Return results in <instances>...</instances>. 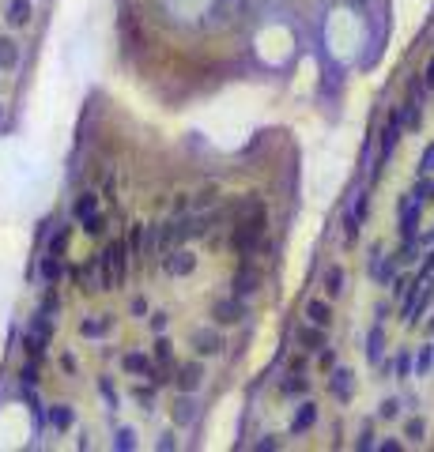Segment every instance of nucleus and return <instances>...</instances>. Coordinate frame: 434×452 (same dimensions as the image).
Wrapping results in <instances>:
<instances>
[{"instance_id":"obj_18","label":"nucleus","mask_w":434,"mask_h":452,"mask_svg":"<svg viewBox=\"0 0 434 452\" xmlns=\"http://www.w3.org/2000/svg\"><path fill=\"white\" fill-rule=\"evenodd\" d=\"M8 23H12V26H27V23H31V0H12V4H8Z\"/></svg>"},{"instance_id":"obj_17","label":"nucleus","mask_w":434,"mask_h":452,"mask_svg":"<svg viewBox=\"0 0 434 452\" xmlns=\"http://www.w3.org/2000/svg\"><path fill=\"white\" fill-rule=\"evenodd\" d=\"M95 211H98V196H95V192H80L76 204H72V215H76V219H91Z\"/></svg>"},{"instance_id":"obj_40","label":"nucleus","mask_w":434,"mask_h":452,"mask_svg":"<svg viewBox=\"0 0 434 452\" xmlns=\"http://www.w3.org/2000/svg\"><path fill=\"white\" fill-rule=\"evenodd\" d=\"M393 366H396V373H401V377H408V373H412V358H408V354H396V362H393Z\"/></svg>"},{"instance_id":"obj_5","label":"nucleus","mask_w":434,"mask_h":452,"mask_svg":"<svg viewBox=\"0 0 434 452\" xmlns=\"http://www.w3.org/2000/svg\"><path fill=\"white\" fill-rule=\"evenodd\" d=\"M193 267H197V256H193L189 249H174V253L163 256V272L166 275H189Z\"/></svg>"},{"instance_id":"obj_21","label":"nucleus","mask_w":434,"mask_h":452,"mask_svg":"<svg viewBox=\"0 0 434 452\" xmlns=\"http://www.w3.org/2000/svg\"><path fill=\"white\" fill-rule=\"evenodd\" d=\"M38 272H42V279H45V283H53V287H57V279H61V256H57V253L42 256Z\"/></svg>"},{"instance_id":"obj_26","label":"nucleus","mask_w":434,"mask_h":452,"mask_svg":"<svg viewBox=\"0 0 434 452\" xmlns=\"http://www.w3.org/2000/svg\"><path fill=\"white\" fill-rule=\"evenodd\" d=\"M404 437H408V441H423V437H427V422H423V419H408V422H404Z\"/></svg>"},{"instance_id":"obj_49","label":"nucleus","mask_w":434,"mask_h":452,"mask_svg":"<svg viewBox=\"0 0 434 452\" xmlns=\"http://www.w3.org/2000/svg\"><path fill=\"white\" fill-rule=\"evenodd\" d=\"M23 381L34 384V381H38V370H34V366H27V370H23Z\"/></svg>"},{"instance_id":"obj_37","label":"nucleus","mask_w":434,"mask_h":452,"mask_svg":"<svg viewBox=\"0 0 434 452\" xmlns=\"http://www.w3.org/2000/svg\"><path fill=\"white\" fill-rule=\"evenodd\" d=\"M133 445H136V441H133V430H117V449H121V452H128Z\"/></svg>"},{"instance_id":"obj_22","label":"nucleus","mask_w":434,"mask_h":452,"mask_svg":"<svg viewBox=\"0 0 434 452\" xmlns=\"http://www.w3.org/2000/svg\"><path fill=\"white\" fill-rule=\"evenodd\" d=\"M382 343H385V332H382V325H374L371 336H366V358L371 362H382Z\"/></svg>"},{"instance_id":"obj_14","label":"nucleus","mask_w":434,"mask_h":452,"mask_svg":"<svg viewBox=\"0 0 434 452\" xmlns=\"http://www.w3.org/2000/svg\"><path fill=\"white\" fill-rule=\"evenodd\" d=\"M299 343L306 347V350H321V347H325V328L302 325V328H299Z\"/></svg>"},{"instance_id":"obj_29","label":"nucleus","mask_w":434,"mask_h":452,"mask_svg":"<svg viewBox=\"0 0 434 452\" xmlns=\"http://www.w3.org/2000/svg\"><path fill=\"white\" fill-rule=\"evenodd\" d=\"M50 422H53V430H68L72 426V407H53Z\"/></svg>"},{"instance_id":"obj_2","label":"nucleus","mask_w":434,"mask_h":452,"mask_svg":"<svg viewBox=\"0 0 434 452\" xmlns=\"http://www.w3.org/2000/svg\"><path fill=\"white\" fill-rule=\"evenodd\" d=\"M401 128H404V114H401V109H393L389 125H385V132H382V155H377V166H374V181H377V173H382V166L389 162L393 147H396V140H401Z\"/></svg>"},{"instance_id":"obj_51","label":"nucleus","mask_w":434,"mask_h":452,"mask_svg":"<svg viewBox=\"0 0 434 452\" xmlns=\"http://www.w3.org/2000/svg\"><path fill=\"white\" fill-rule=\"evenodd\" d=\"M61 366H64L68 373H76V358H72V354H64V358H61Z\"/></svg>"},{"instance_id":"obj_15","label":"nucleus","mask_w":434,"mask_h":452,"mask_svg":"<svg viewBox=\"0 0 434 452\" xmlns=\"http://www.w3.org/2000/svg\"><path fill=\"white\" fill-rule=\"evenodd\" d=\"M371 275H374V279L377 283H393L396 279V264L393 260H382V256H371Z\"/></svg>"},{"instance_id":"obj_27","label":"nucleus","mask_w":434,"mask_h":452,"mask_svg":"<svg viewBox=\"0 0 434 452\" xmlns=\"http://www.w3.org/2000/svg\"><path fill=\"white\" fill-rule=\"evenodd\" d=\"M431 366H434V347H423L419 354H415V373L427 377V373H431Z\"/></svg>"},{"instance_id":"obj_1","label":"nucleus","mask_w":434,"mask_h":452,"mask_svg":"<svg viewBox=\"0 0 434 452\" xmlns=\"http://www.w3.org/2000/svg\"><path fill=\"white\" fill-rule=\"evenodd\" d=\"M261 237H264V226H253V223H238L230 230V249L238 256H253L261 249Z\"/></svg>"},{"instance_id":"obj_30","label":"nucleus","mask_w":434,"mask_h":452,"mask_svg":"<svg viewBox=\"0 0 434 452\" xmlns=\"http://www.w3.org/2000/svg\"><path fill=\"white\" fill-rule=\"evenodd\" d=\"M306 389H310V381H306V377H302V373H291L287 381H283V392H291V396H294V392L302 396Z\"/></svg>"},{"instance_id":"obj_43","label":"nucleus","mask_w":434,"mask_h":452,"mask_svg":"<svg viewBox=\"0 0 434 452\" xmlns=\"http://www.w3.org/2000/svg\"><path fill=\"white\" fill-rule=\"evenodd\" d=\"M128 309H133V317H147V298H133Z\"/></svg>"},{"instance_id":"obj_11","label":"nucleus","mask_w":434,"mask_h":452,"mask_svg":"<svg viewBox=\"0 0 434 452\" xmlns=\"http://www.w3.org/2000/svg\"><path fill=\"white\" fill-rule=\"evenodd\" d=\"M211 317H216L219 325H234V320L242 317V302H234V298H219V302H216V309H211Z\"/></svg>"},{"instance_id":"obj_38","label":"nucleus","mask_w":434,"mask_h":452,"mask_svg":"<svg viewBox=\"0 0 434 452\" xmlns=\"http://www.w3.org/2000/svg\"><path fill=\"white\" fill-rule=\"evenodd\" d=\"M377 414H382V419H396V414H401V403H396V400H385Z\"/></svg>"},{"instance_id":"obj_31","label":"nucleus","mask_w":434,"mask_h":452,"mask_svg":"<svg viewBox=\"0 0 434 452\" xmlns=\"http://www.w3.org/2000/svg\"><path fill=\"white\" fill-rule=\"evenodd\" d=\"M106 328H110V317H106V320H83V325H80V332H83V336H91V339L103 336Z\"/></svg>"},{"instance_id":"obj_7","label":"nucleus","mask_w":434,"mask_h":452,"mask_svg":"<svg viewBox=\"0 0 434 452\" xmlns=\"http://www.w3.org/2000/svg\"><path fill=\"white\" fill-rule=\"evenodd\" d=\"M106 260H110V267L117 272V283H125V272H128V245L121 242V237H114V242L106 245Z\"/></svg>"},{"instance_id":"obj_9","label":"nucleus","mask_w":434,"mask_h":452,"mask_svg":"<svg viewBox=\"0 0 434 452\" xmlns=\"http://www.w3.org/2000/svg\"><path fill=\"white\" fill-rule=\"evenodd\" d=\"M257 283H261L257 267L242 264V267H238V275H234V294H238V298H246V294H253V290H257Z\"/></svg>"},{"instance_id":"obj_10","label":"nucleus","mask_w":434,"mask_h":452,"mask_svg":"<svg viewBox=\"0 0 434 452\" xmlns=\"http://www.w3.org/2000/svg\"><path fill=\"white\" fill-rule=\"evenodd\" d=\"M121 366H125V373H144V377L155 373V362L144 354V350H128V354L121 358Z\"/></svg>"},{"instance_id":"obj_20","label":"nucleus","mask_w":434,"mask_h":452,"mask_svg":"<svg viewBox=\"0 0 434 452\" xmlns=\"http://www.w3.org/2000/svg\"><path fill=\"white\" fill-rule=\"evenodd\" d=\"M313 422H317V407H313V403H302L299 414H294V422H291V430L294 433H306Z\"/></svg>"},{"instance_id":"obj_6","label":"nucleus","mask_w":434,"mask_h":452,"mask_svg":"<svg viewBox=\"0 0 434 452\" xmlns=\"http://www.w3.org/2000/svg\"><path fill=\"white\" fill-rule=\"evenodd\" d=\"M189 343H193L197 354H219V350H223V336H219L216 328H197Z\"/></svg>"},{"instance_id":"obj_23","label":"nucleus","mask_w":434,"mask_h":452,"mask_svg":"<svg viewBox=\"0 0 434 452\" xmlns=\"http://www.w3.org/2000/svg\"><path fill=\"white\" fill-rule=\"evenodd\" d=\"M15 64H20V49L8 34H0V68H15Z\"/></svg>"},{"instance_id":"obj_42","label":"nucleus","mask_w":434,"mask_h":452,"mask_svg":"<svg viewBox=\"0 0 434 452\" xmlns=\"http://www.w3.org/2000/svg\"><path fill=\"white\" fill-rule=\"evenodd\" d=\"M287 370H291V373H302V370H306V354H291Z\"/></svg>"},{"instance_id":"obj_44","label":"nucleus","mask_w":434,"mask_h":452,"mask_svg":"<svg viewBox=\"0 0 434 452\" xmlns=\"http://www.w3.org/2000/svg\"><path fill=\"white\" fill-rule=\"evenodd\" d=\"M434 275V253L427 256V260H423V267H419V279H431Z\"/></svg>"},{"instance_id":"obj_34","label":"nucleus","mask_w":434,"mask_h":452,"mask_svg":"<svg viewBox=\"0 0 434 452\" xmlns=\"http://www.w3.org/2000/svg\"><path fill=\"white\" fill-rule=\"evenodd\" d=\"M133 396L144 403V407H151V403H155V389H144V384H136V389H133Z\"/></svg>"},{"instance_id":"obj_48","label":"nucleus","mask_w":434,"mask_h":452,"mask_svg":"<svg viewBox=\"0 0 434 452\" xmlns=\"http://www.w3.org/2000/svg\"><path fill=\"white\" fill-rule=\"evenodd\" d=\"M377 449H382V452H401L404 445H401V441H382V445H377Z\"/></svg>"},{"instance_id":"obj_12","label":"nucleus","mask_w":434,"mask_h":452,"mask_svg":"<svg viewBox=\"0 0 434 452\" xmlns=\"http://www.w3.org/2000/svg\"><path fill=\"white\" fill-rule=\"evenodd\" d=\"M329 389H332V396H336L340 403H347V400H352V373H347V370H332Z\"/></svg>"},{"instance_id":"obj_41","label":"nucleus","mask_w":434,"mask_h":452,"mask_svg":"<svg viewBox=\"0 0 434 452\" xmlns=\"http://www.w3.org/2000/svg\"><path fill=\"white\" fill-rule=\"evenodd\" d=\"M355 445H359V449H374V430H371V426H363V433H359Z\"/></svg>"},{"instance_id":"obj_50","label":"nucleus","mask_w":434,"mask_h":452,"mask_svg":"<svg viewBox=\"0 0 434 452\" xmlns=\"http://www.w3.org/2000/svg\"><path fill=\"white\" fill-rule=\"evenodd\" d=\"M159 449H178V441H174V433H163V441H159Z\"/></svg>"},{"instance_id":"obj_3","label":"nucleus","mask_w":434,"mask_h":452,"mask_svg":"<svg viewBox=\"0 0 434 452\" xmlns=\"http://www.w3.org/2000/svg\"><path fill=\"white\" fill-rule=\"evenodd\" d=\"M234 223H253V226H264L269 223V208H264L261 196H246L234 204Z\"/></svg>"},{"instance_id":"obj_33","label":"nucleus","mask_w":434,"mask_h":452,"mask_svg":"<svg viewBox=\"0 0 434 452\" xmlns=\"http://www.w3.org/2000/svg\"><path fill=\"white\" fill-rule=\"evenodd\" d=\"M57 309H61L57 290H45V294H42V313H57Z\"/></svg>"},{"instance_id":"obj_52","label":"nucleus","mask_w":434,"mask_h":452,"mask_svg":"<svg viewBox=\"0 0 434 452\" xmlns=\"http://www.w3.org/2000/svg\"><path fill=\"white\" fill-rule=\"evenodd\" d=\"M431 332H434V325H431Z\"/></svg>"},{"instance_id":"obj_47","label":"nucleus","mask_w":434,"mask_h":452,"mask_svg":"<svg viewBox=\"0 0 434 452\" xmlns=\"http://www.w3.org/2000/svg\"><path fill=\"white\" fill-rule=\"evenodd\" d=\"M151 328H155V332L166 328V313H155V317H151Z\"/></svg>"},{"instance_id":"obj_28","label":"nucleus","mask_w":434,"mask_h":452,"mask_svg":"<svg viewBox=\"0 0 434 452\" xmlns=\"http://www.w3.org/2000/svg\"><path fill=\"white\" fill-rule=\"evenodd\" d=\"M412 196H415V200H419V204H423V200H434V181L427 178V173H423V178H419V181H415V189H412Z\"/></svg>"},{"instance_id":"obj_24","label":"nucleus","mask_w":434,"mask_h":452,"mask_svg":"<svg viewBox=\"0 0 434 452\" xmlns=\"http://www.w3.org/2000/svg\"><path fill=\"white\" fill-rule=\"evenodd\" d=\"M174 422H178V426H186V422H193V400H189V392L181 396L178 403H174Z\"/></svg>"},{"instance_id":"obj_39","label":"nucleus","mask_w":434,"mask_h":452,"mask_svg":"<svg viewBox=\"0 0 434 452\" xmlns=\"http://www.w3.org/2000/svg\"><path fill=\"white\" fill-rule=\"evenodd\" d=\"M431 170H434V143L423 151V162H419V173H431Z\"/></svg>"},{"instance_id":"obj_45","label":"nucleus","mask_w":434,"mask_h":452,"mask_svg":"<svg viewBox=\"0 0 434 452\" xmlns=\"http://www.w3.org/2000/svg\"><path fill=\"white\" fill-rule=\"evenodd\" d=\"M423 83H427V91H434V57L427 64V72H423Z\"/></svg>"},{"instance_id":"obj_8","label":"nucleus","mask_w":434,"mask_h":452,"mask_svg":"<svg viewBox=\"0 0 434 452\" xmlns=\"http://www.w3.org/2000/svg\"><path fill=\"white\" fill-rule=\"evenodd\" d=\"M415 226H419V200H401V237L408 242L415 237Z\"/></svg>"},{"instance_id":"obj_16","label":"nucleus","mask_w":434,"mask_h":452,"mask_svg":"<svg viewBox=\"0 0 434 452\" xmlns=\"http://www.w3.org/2000/svg\"><path fill=\"white\" fill-rule=\"evenodd\" d=\"M159 230H163V226H144V242H140V256H147V260H155V256L163 253V249H159Z\"/></svg>"},{"instance_id":"obj_19","label":"nucleus","mask_w":434,"mask_h":452,"mask_svg":"<svg viewBox=\"0 0 434 452\" xmlns=\"http://www.w3.org/2000/svg\"><path fill=\"white\" fill-rule=\"evenodd\" d=\"M325 294H329V298H336V294H344V267H340V264L325 267Z\"/></svg>"},{"instance_id":"obj_46","label":"nucleus","mask_w":434,"mask_h":452,"mask_svg":"<svg viewBox=\"0 0 434 452\" xmlns=\"http://www.w3.org/2000/svg\"><path fill=\"white\" fill-rule=\"evenodd\" d=\"M321 366H325V370H332V366H336V354H332V350H321Z\"/></svg>"},{"instance_id":"obj_35","label":"nucleus","mask_w":434,"mask_h":452,"mask_svg":"<svg viewBox=\"0 0 434 452\" xmlns=\"http://www.w3.org/2000/svg\"><path fill=\"white\" fill-rule=\"evenodd\" d=\"M64 245H68V230H57V237H53V242H50V253H64Z\"/></svg>"},{"instance_id":"obj_4","label":"nucleus","mask_w":434,"mask_h":452,"mask_svg":"<svg viewBox=\"0 0 434 452\" xmlns=\"http://www.w3.org/2000/svg\"><path fill=\"white\" fill-rule=\"evenodd\" d=\"M200 381H204V366H200V362H181V366H174V384H178L181 392H197Z\"/></svg>"},{"instance_id":"obj_13","label":"nucleus","mask_w":434,"mask_h":452,"mask_svg":"<svg viewBox=\"0 0 434 452\" xmlns=\"http://www.w3.org/2000/svg\"><path fill=\"white\" fill-rule=\"evenodd\" d=\"M306 317H310V325L329 328L332 325V306H329V302H321V298H313L310 306H306Z\"/></svg>"},{"instance_id":"obj_36","label":"nucleus","mask_w":434,"mask_h":452,"mask_svg":"<svg viewBox=\"0 0 434 452\" xmlns=\"http://www.w3.org/2000/svg\"><path fill=\"white\" fill-rule=\"evenodd\" d=\"M98 392H103L106 400H110V407H117V392H114V384H110L106 377H103V381H98Z\"/></svg>"},{"instance_id":"obj_25","label":"nucleus","mask_w":434,"mask_h":452,"mask_svg":"<svg viewBox=\"0 0 434 452\" xmlns=\"http://www.w3.org/2000/svg\"><path fill=\"white\" fill-rule=\"evenodd\" d=\"M155 362H159L163 370H174V347L166 343V339H159V343H155Z\"/></svg>"},{"instance_id":"obj_32","label":"nucleus","mask_w":434,"mask_h":452,"mask_svg":"<svg viewBox=\"0 0 434 452\" xmlns=\"http://www.w3.org/2000/svg\"><path fill=\"white\" fill-rule=\"evenodd\" d=\"M83 230H87L91 237H98V234H103V230H106V219L95 211V215H91V219H83Z\"/></svg>"}]
</instances>
